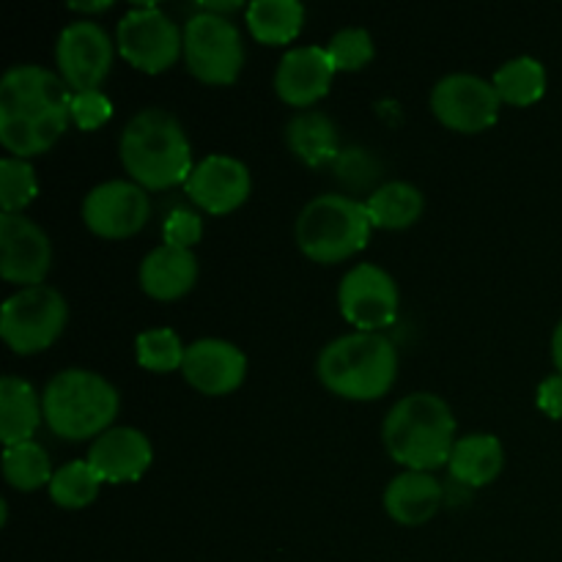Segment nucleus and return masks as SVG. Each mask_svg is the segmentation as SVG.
Wrapping results in <instances>:
<instances>
[{"label":"nucleus","mask_w":562,"mask_h":562,"mask_svg":"<svg viewBox=\"0 0 562 562\" xmlns=\"http://www.w3.org/2000/svg\"><path fill=\"white\" fill-rule=\"evenodd\" d=\"M71 88L36 64L11 66L0 80V143L16 159L49 151L71 121Z\"/></svg>","instance_id":"f257e3e1"},{"label":"nucleus","mask_w":562,"mask_h":562,"mask_svg":"<svg viewBox=\"0 0 562 562\" xmlns=\"http://www.w3.org/2000/svg\"><path fill=\"white\" fill-rule=\"evenodd\" d=\"M121 162L132 181L146 190L187 184L192 173V148L184 126L168 110L146 108L132 115L121 132Z\"/></svg>","instance_id":"f03ea898"},{"label":"nucleus","mask_w":562,"mask_h":562,"mask_svg":"<svg viewBox=\"0 0 562 562\" xmlns=\"http://www.w3.org/2000/svg\"><path fill=\"white\" fill-rule=\"evenodd\" d=\"M382 439L390 459L406 470H439L453 453L456 417L439 395L412 393L387 412Z\"/></svg>","instance_id":"7ed1b4c3"},{"label":"nucleus","mask_w":562,"mask_h":562,"mask_svg":"<svg viewBox=\"0 0 562 562\" xmlns=\"http://www.w3.org/2000/svg\"><path fill=\"white\" fill-rule=\"evenodd\" d=\"M316 373L324 387L346 401H376L398 379V351L382 333H349L327 344Z\"/></svg>","instance_id":"20e7f679"},{"label":"nucleus","mask_w":562,"mask_h":562,"mask_svg":"<svg viewBox=\"0 0 562 562\" xmlns=\"http://www.w3.org/2000/svg\"><path fill=\"white\" fill-rule=\"evenodd\" d=\"M44 423L49 431L69 442L102 437L119 415V390L104 376L82 368L55 373L42 395Z\"/></svg>","instance_id":"39448f33"},{"label":"nucleus","mask_w":562,"mask_h":562,"mask_svg":"<svg viewBox=\"0 0 562 562\" xmlns=\"http://www.w3.org/2000/svg\"><path fill=\"white\" fill-rule=\"evenodd\" d=\"M362 201L349 195H318L296 217V245L311 261L338 263L360 252L371 236Z\"/></svg>","instance_id":"423d86ee"},{"label":"nucleus","mask_w":562,"mask_h":562,"mask_svg":"<svg viewBox=\"0 0 562 562\" xmlns=\"http://www.w3.org/2000/svg\"><path fill=\"white\" fill-rule=\"evenodd\" d=\"M69 322V305L49 285H31L3 302L0 335L16 355H38L49 349Z\"/></svg>","instance_id":"0eeeda50"},{"label":"nucleus","mask_w":562,"mask_h":562,"mask_svg":"<svg viewBox=\"0 0 562 562\" xmlns=\"http://www.w3.org/2000/svg\"><path fill=\"white\" fill-rule=\"evenodd\" d=\"M184 60L190 75L206 86H231L245 66L239 27L220 14L198 11L184 25Z\"/></svg>","instance_id":"6e6552de"},{"label":"nucleus","mask_w":562,"mask_h":562,"mask_svg":"<svg viewBox=\"0 0 562 562\" xmlns=\"http://www.w3.org/2000/svg\"><path fill=\"white\" fill-rule=\"evenodd\" d=\"M115 44L135 69L159 75L184 55V31L157 5H137L121 16Z\"/></svg>","instance_id":"1a4fd4ad"},{"label":"nucleus","mask_w":562,"mask_h":562,"mask_svg":"<svg viewBox=\"0 0 562 562\" xmlns=\"http://www.w3.org/2000/svg\"><path fill=\"white\" fill-rule=\"evenodd\" d=\"M338 305L357 333H379L398 318V285L387 269L357 263L340 280Z\"/></svg>","instance_id":"9d476101"},{"label":"nucleus","mask_w":562,"mask_h":562,"mask_svg":"<svg viewBox=\"0 0 562 562\" xmlns=\"http://www.w3.org/2000/svg\"><path fill=\"white\" fill-rule=\"evenodd\" d=\"M499 104L503 99L494 82L477 75H448L431 91V110L439 124L464 135H475L497 124Z\"/></svg>","instance_id":"9b49d317"},{"label":"nucleus","mask_w":562,"mask_h":562,"mask_svg":"<svg viewBox=\"0 0 562 562\" xmlns=\"http://www.w3.org/2000/svg\"><path fill=\"white\" fill-rule=\"evenodd\" d=\"M55 60L71 93L99 91L113 69V42L99 22L77 20L60 31Z\"/></svg>","instance_id":"f8f14e48"},{"label":"nucleus","mask_w":562,"mask_h":562,"mask_svg":"<svg viewBox=\"0 0 562 562\" xmlns=\"http://www.w3.org/2000/svg\"><path fill=\"white\" fill-rule=\"evenodd\" d=\"M151 214L146 190L135 181L113 179L93 187L82 201V223L102 239H126L135 236Z\"/></svg>","instance_id":"ddd939ff"},{"label":"nucleus","mask_w":562,"mask_h":562,"mask_svg":"<svg viewBox=\"0 0 562 562\" xmlns=\"http://www.w3.org/2000/svg\"><path fill=\"white\" fill-rule=\"evenodd\" d=\"M53 263L49 236L25 214H0V274L16 285H42Z\"/></svg>","instance_id":"4468645a"},{"label":"nucleus","mask_w":562,"mask_h":562,"mask_svg":"<svg viewBox=\"0 0 562 562\" xmlns=\"http://www.w3.org/2000/svg\"><path fill=\"white\" fill-rule=\"evenodd\" d=\"M187 195L209 214H231L250 198L252 179L241 159L228 154H209L192 168Z\"/></svg>","instance_id":"2eb2a0df"},{"label":"nucleus","mask_w":562,"mask_h":562,"mask_svg":"<svg viewBox=\"0 0 562 562\" xmlns=\"http://www.w3.org/2000/svg\"><path fill=\"white\" fill-rule=\"evenodd\" d=\"M181 373L198 393L217 398L241 387L247 376V357L228 340L201 338L187 346Z\"/></svg>","instance_id":"dca6fc26"},{"label":"nucleus","mask_w":562,"mask_h":562,"mask_svg":"<svg viewBox=\"0 0 562 562\" xmlns=\"http://www.w3.org/2000/svg\"><path fill=\"white\" fill-rule=\"evenodd\" d=\"M335 64L327 47H294L280 58L274 71V91L291 108H311L327 97L335 80Z\"/></svg>","instance_id":"f3484780"},{"label":"nucleus","mask_w":562,"mask_h":562,"mask_svg":"<svg viewBox=\"0 0 562 562\" xmlns=\"http://www.w3.org/2000/svg\"><path fill=\"white\" fill-rule=\"evenodd\" d=\"M154 448L137 428H110L88 448V464L97 470L102 483H135L148 472Z\"/></svg>","instance_id":"a211bd4d"},{"label":"nucleus","mask_w":562,"mask_h":562,"mask_svg":"<svg viewBox=\"0 0 562 562\" xmlns=\"http://www.w3.org/2000/svg\"><path fill=\"white\" fill-rule=\"evenodd\" d=\"M442 505V483L431 472H401L384 488V510L404 527H420L437 516Z\"/></svg>","instance_id":"6ab92c4d"},{"label":"nucleus","mask_w":562,"mask_h":562,"mask_svg":"<svg viewBox=\"0 0 562 562\" xmlns=\"http://www.w3.org/2000/svg\"><path fill=\"white\" fill-rule=\"evenodd\" d=\"M198 280V258L192 250L173 245H159L143 258L140 263V289L151 300L170 302L190 294Z\"/></svg>","instance_id":"aec40b11"},{"label":"nucleus","mask_w":562,"mask_h":562,"mask_svg":"<svg viewBox=\"0 0 562 562\" xmlns=\"http://www.w3.org/2000/svg\"><path fill=\"white\" fill-rule=\"evenodd\" d=\"M44 406L31 382L20 376L0 379V442L3 448L31 442L42 426Z\"/></svg>","instance_id":"412c9836"},{"label":"nucleus","mask_w":562,"mask_h":562,"mask_svg":"<svg viewBox=\"0 0 562 562\" xmlns=\"http://www.w3.org/2000/svg\"><path fill=\"white\" fill-rule=\"evenodd\" d=\"M448 470L453 481L470 488L488 486L505 470V450L494 434H467L456 439Z\"/></svg>","instance_id":"4be33fe9"},{"label":"nucleus","mask_w":562,"mask_h":562,"mask_svg":"<svg viewBox=\"0 0 562 562\" xmlns=\"http://www.w3.org/2000/svg\"><path fill=\"white\" fill-rule=\"evenodd\" d=\"M285 146L300 162L322 168V165L335 162L340 154L338 126L318 110H302L285 124Z\"/></svg>","instance_id":"5701e85b"},{"label":"nucleus","mask_w":562,"mask_h":562,"mask_svg":"<svg viewBox=\"0 0 562 562\" xmlns=\"http://www.w3.org/2000/svg\"><path fill=\"white\" fill-rule=\"evenodd\" d=\"M423 206H426V198L409 181H384L366 198L371 225L384 231H401L415 225L420 220Z\"/></svg>","instance_id":"b1692460"},{"label":"nucleus","mask_w":562,"mask_h":562,"mask_svg":"<svg viewBox=\"0 0 562 562\" xmlns=\"http://www.w3.org/2000/svg\"><path fill=\"white\" fill-rule=\"evenodd\" d=\"M245 22L261 44H289L300 36L305 5L300 0H252Z\"/></svg>","instance_id":"393cba45"},{"label":"nucleus","mask_w":562,"mask_h":562,"mask_svg":"<svg viewBox=\"0 0 562 562\" xmlns=\"http://www.w3.org/2000/svg\"><path fill=\"white\" fill-rule=\"evenodd\" d=\"M492 82L505 104L527 108V104H536L547 93V69L538 58L519 55L514 60H505Z\"/></svg>","instance_id":"a878e982"},{"label":"nucleus","mask_w":562,"mask_h":562,"mask_svg":"<svg viewBox=\"0 0 562 562\" xmlns=\"http://www.w3.org/2000/svg\"><path fill=\"white\" fill-rule=\"evenodd\" d=\"M53 475L47 450L33 439L3 450V477L16 492H36V488L49 486Z\"/></svg>","instance_id":"bb28decb"},{"label":"nucleus","mask_w":562,"mask_h":562,"mask_svg":"<svg viewBox=\"0 0 562 562\" xmlns=\"http://www.w3.org/2000/svg\"><path fill=\"white\" fill-rule=\"evenodd\" d=\"M99 486H102V477L97 475L88 459L82 461H69L60 470H55L53 481H49V497L58 508L66 510H80L97 499Z\"/></svg>","instance_id":"cd10ccee"},{"label":"nucleus","mask_w":562,"mask_h":562,"mask_svg":"<svg viewBox=\"0 0 562 562\" xmlns=\"http://www.w3.org/2000/svg\"><path fill=\"white\" fill-rule=\"evenodd\" d=\"M135 355L146 371L170 373L184 366L187 346L181 344V338L170 327H154L137 335Z\"/></svg>","instance_id":"c85d7f7f"},{"label":"nucleus","mask_w":562,"mask_h":562,"mask_svg":"<svg viewBox=\"0 0 562 562\" xmlns=\"http://www.w3.org/2000/svg\"><path fill=\"white\" fill-rule=\"evenodd\" d=\"M36 192V170L27 159H0V206H3V214H22V209L33 203Z\"/></svg>","instance_id":"c756f323"},{"label":"nucleus","mask_w":562,"mask_h":562,"mask_svg":"<svg viewBox=\"0 0 562 562\" xmlns=\"http://www.w3.org/2000/svg\"><path fill=\"white\" fill-rule=\"evenodd\" d=\"M327 53L338 71H360L373 58V38L366 27H344L329 38Z\"/></svg>","instance_id":"7c9ffc66"},{"label":"nucleus","mask_w":562,"mask_h":562,"mask_svg":"<svg viewBox=\"0 0 562 562\" xmlns=\"http://www.w3.org/2000/svg\"><path fill=\"white\" fill-rule=\"evenodd\" d=\"M335 176H338L340 184L349 187L351 192H362V190H376V181L382 176V165L379 159L373 157L371 151L360 146H351L346 151L338 154V159L333 162Z\"/></svg>","instance_id":"2f4dec72"},{"label":"nucleus","mask_w":562,"mask_h":562,"mask_svg":"<svg viewBox=\"0 0 562 562\" xmlns=\"http://www.w3.org/2000/svg\"><path fill=\"white\" fill-rule=\"evenodd\" d=\"M113 115V102L102 91H82L71 97V121L82 132H93L104 126Z\"/></svg>","instance_id":"473e14b6"},{"label":"nucleus","mask_w":562,"mask_h":562,"mask_svg":"<svg viewBox=\"0 0 562 562\" xmlns=\"http://www.w3.org/2000/svg\"><path fill=\"white\" fill-rule=\"evenodd\" d=\"M162 236H165V245L192 250L203 236L201 217H198L195 212H190V209H176V212H170L168 220H165Z\"/></svg>","instance_id":"72a5a7b5"},{"label":"nucleus","mask_w":562,"mask_h":562,"mask_svg":"<svg viewBox=\"0 0 562 562\" xmlns=\"http://www.w3.org/2000/svg\"><path fill=\"white\" fill-rule=\"evenodd\" d=\"M538 406H541L543 415H549L552 420H562V376L543 379L541 387H538Z\"/></svg>","instance_id":"f704fd0d"},{"label":"nucleus","mask_w":562,"mask_h":562,"mask_svg":"<svg viewBox=\"0 0 562 562\" xmlns=\"http://www.w3.org/2000/svg\"><path fill=\"white\" fill-rule=\"evenodd\" d=\"M552 360L554 366H558V373L562 376V322L558 324V329H554L552 335Z\"/></svg>","instance_id":"c9c22d12"},{"label":"nucleus","mask_w":562,"mask_h":562,"mask_svg":"<svg viewBox=\"0 0 562 562\" xmlns=\"http://www.w3.org/2000/svg\"><path fill=\"white\" fill-rule=\"evenodd\" d=\"M110 5H113V3L108 0V3H71L69 9L71 11H82V14H97V11H108Z\"/></svg>","instance_id":"e433bc0d"}]
</instances>
